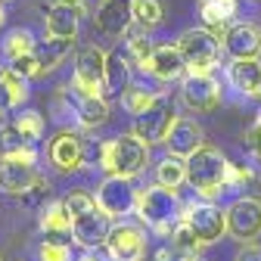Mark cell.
Instances as JSON below:
<instances>
[{"mask_svg": "<svg viewBox=\"0 0 261 261\" xmlns=\"http://www.w3.org/2000/svg\"><path fill=\"white\" fill-rule=\"evenodd\" d=\"M0 162H25V165H38V152L16 124L0 127Z\"/></svg>", "mask_w": 261, "mask_h": 261, "instance_id": "obj_20", "label": "cell"}, {"mask_svg": "<svg viewBox=\"0 0 261 261\" xmlns=\"http://www.w3.org/2000/svg\"><path fill=\"white\" fill-rule=\"evenodd\" d=\"M146 165H149V143L140 140L134 130L100 143V168L106 174H121L134 180L137 174L146 171Z\"/></svg>", "mask_w": 261, "mask_h": 261, "instance_id": "obj_3", "label": "cell"}, {"mask_svg": "<svg viewBox=\"0 0 261 261\" xmlns=\"http://www.w3.org/2000/svg\"><path fill=\"white\" fill-rule=\"evenodd\" d=\"M230 165L233 162L227 159L218 146H199L193 155H187V184L196 190V196L202 199H218L221 193H230Z\"/></svg>", "mask_w": 261, "mask_h": 261, "instance_id": "obj_1", "label": "cell"}, {"mask_svg": "<svg viewBox=\"0 0 261 261\" xmlns=\"http://www.w3.org/2000/svg\"><path fill=\"white\" fill-rule=\"evenodd\" d=\"M171 252H174V249H159V252H155V261H171Z\"/></svg>", "mask_w": 261, "mask_h": 261, "instance_id": "obj_43", "label": "cell"}, {"mask_svg": "<svg viewBox=\"0 0 261 261\" xmlns=\"http://www.w3.org/2000/svg\"><path fill=\"white\" fill-rule=\"evenodd\" d=\"M96 205H100L112 221L115 218H124L134 212L137 205V190L130 184V177H121V174H106V180L96 187Z\"/></svg>", "mask_w": 261, "mask_h": 261, "instance_id": "obj_12", "label": "cell"}, {"mask_svg": "<svg viewBox=\"0 0 261 261\" xmlns=\"http://www.w3.org/2000/svg\"><path fill=\"white\" fill-rule=\"evenodd\" d=\"M22 134L31 140V143H38L41 137H44V115L38 112V109H22L19 115H16V121H13Z\"/></svg>", "mask_w": 261, "mask_h": 261, "instance_id": "obj_34", "label": "cell"}, {"mask_svg": "<svg viewBox=\"0 0 261 261\" xmlns=\"http://www.w3.org/2000/svg\"><path fill=\"white\" fill-rule=\"evenodd\" d=\"M202 143H205V130H202V124L193 121V118H180V115H177V121L171 124L168 137H165V149H168L171 155H180V159L193 155Z\"/></svg>", "mask_w": 261, "mask_h": 261, "instance_id": "obj_19", "label": "cell"}, {"mask_svg": "<svg viewBox=\"0 0 261 261\" xmlns=\"http://www.w3.org/2000/svg\"><path fill=\"white\" fill-rule=\"evenodd\" d=\"M227 233L240 243H255L261 237V199L258 196H237L227 205Z\"/></svg>", "mask_w": 261, "mask_h": 261, "instance_id": "obj_9", "label": "cell"}, {"mask_svg": "<svg viewBox=\"0 0 261 261\" xmlns=\"http://www.w3.org/2000/svg\"><path fill=\"white\" fill-rule=\"evenodd\" d=\"M258 4H261V0H258Z\"/></svg>", "mask_w": 261, "mask_h": 261, "instance_id": "obj_48", "label": "cell"}, {"mask_svg": "<svg viewBox=\"0 0 261 261\" xmlns=\"http://www.w3.org/2000/svg\"><path fill=\"white\" fill-rule=\"evenodd\" d=\"M38 224H41V233H44L47 240H59V243H65V240L72 237V224H75V218H72L69 208H65V202L59 199V202H50V205L41 208Z\"/></svg>", "mask_w": 261, "mask_h": 261, "instance_id": "obj_21", "label": "cell"}, {"mask_svg": "<svg viewBox=\"0 0 261 261\" xmlns=\"http://www.w3.org/2000/svg\"><path fill=\"white\" fill-rule=\"evenodd\" d=\"M10 65H13V69H16L19 75H25L28 81H35V78H44V69H41V62H38V56H35V53H28V56H19V59H13Z\"/></svg>", "mask_w": 261, "mask_h": 261, "instance_id": "obj_38", "label": "cell"}, {"mask_svg": "<svg viewBox=\"0 0 261 261\" xmlns=\"http://www.w3.org/2000/svg\"><path fill=\"white\" fill-rule=\"evenodd\" d=\"M130 69H134V65H130L124 50H112L106 56V96H112V93L121 96L130 87Z\"/></svg>", "mask_w": 261, "mask_h": 261, "instance_id": "obj_25", "label": "cell"}, {"mask_svg": "<svg viewBox=\"0 0 261 261\" xmlns=\"http://www.w3.org/2000/svg\"><path fill=\"white\" fill-rule=\"evenodd\" d=\"M47 159H50V165L59 171V174H72L78 168H84V162H87V143L81 134H75L72 127H62L53 134L50 146H47Z\"/></svg>", "mask_w": 261, "mask_h": 261, "instance_id": "obj_10", "label": "cell"}, {"mask_svg": "<svg viewBox=\"0 0 261 261\" xmlns=\"http://www.w3.org/2000/svg\"><path fill=\"white\" fill-rule=\"evenodd\" d=\"M227 90H233L240 100H252L258 96V84H261V62L258 59H233L224 72Z\"/></svg>", "mask_w": 261, "mask_h": 261, "instance_id": "obj_18", "label": "cell"}, {"mask_svg": "<svg viewBox=\"0 0 261 261\" xmlns=\"http://www.w3.org/2000/svg\"><path fill=\"white\" fill-rule=\"evenodd\" d=\"M62 202H65V208L72 212V218H78V215L96 208V196L87 193V190H69V193L62 196Z\"/></svg>", "mask_w": 261, "mask_h": 261, "instance_id": "obj_36", "label": "cell"}, {"mask_svg": "<svg viewBox=\"0 0 261 261\" xmlns=\"http://www.w3.org/2000/svg\"><path fill=\"white\" fill-rule=\"evenodd\" d=\"M184 261H202L199 255H184Z\"/></svg>", "mask_w": 261, "mask_h": 261, "instance_id": "obj_45", "label": "cell"}, {"mask_svg": "<svg viewBox=\"0 0 261 261\" xmlns=\"http://www.w3.org/2000/svg\"><path fill=\"white\" fill-rule=\"evenodd\" d=\"M184 221L193 227L196 240L202 246H212L227 233V208H221L208 199L196 202V205H184Z\"/></svg>", "mask_w": 261, "mask_h": 261, "instance_id": "obj_11", "label": "cell"}, {"mask_svg": "<svg viewBox=\"0 0 261 261\" xmlns=\"http://www.w3.org/2000/svg\"><path fill=\"white\" fill-rule=\"evenodd\" d=\"M100 35L106 38H127V31L134 28V0H100L93 16Z\"/></svg>", "mask_w": 261, "mask_h": 261, "instance_id": "obj_14", "label": "cell"}, {"mask_svg": "<svg viewBox=\"0 0 261 261\" xmlns=\"http://www.w3.org/2000/svg\"><path fill=\"white\" fill-rule=\"evenodd\" d=\"M155 184L168 187V190H180V187L187 184V159L168 152V155L155 165Z\"/></svg>", "mask_w": 261, "mask_h": 261, "instance_id": "obj_27", "label": "cell"}, {"mask_svg": "<svg viewBox=\"0 0 261 261\" xmlns=\"http://www.w3.org/2000/svg\"><path fill=\"white\" fill-rule=\"evenodd\" d=\"M106 50L100 47H84L75 59V72H72V87L81 93L93 96H106Z\"/></svg>", "mask_w": 261, "mask_h": 261, "instance_id": "obj_8", "label": "cell"}, {"mask_svg": "<svg viewBox=\"0 0 261 261\" xmlns=\"http://www.w3.org/2000/svg\"><path fill=\"white\" fill-rule=\"evenodd\" d=\"M38 261H72L69 243H59V240H44L38 246Z\"/></svg>", "mask_w": 261, "mask_h": 261, "instance_id": "obj_37", "label": "cell"}, {"mask_svg": "<svg viewBox=\"0 0 261 261\" xmlns=\"http://www.w3.org/2000/svg\"><path fill=\"white\" fill-rule=\"evenodd\" d=\"M78 261H106V258L100 255V249H84V252L78 255Z\"/></svg>", "mask_w": 261, "mask_h": 261, "instance_id": "obj_42", "label": "cell"}, {"mask_svg": "<svg viewBox=\"0 0 261 261\" xmlns=\"http://www.w3.org/2000/svg\"><path fill=\"white\" fill-rule=\"evenodd\" d=\"M152 100H155V90H149V87H143V84H130V87L121 93V106H124L130 115H140Z\"/></svg>", "mask_w": 261, "mask_h": 261, "instance_id": "obj_33", "label": "cell"}, {"mask_svg": "<svg viewBox=\"0 0 261 261\" xmlns=\"http://www.w3.org/2000/svg\"><path fill=\"white\" fill-rule=\"evenodd\" d=\"M59 4L72 7V10H78V16H87V0H59Z\"/></svg>", "mask_w": 261, "mask_h": 261, "instance_id": "obj_41", "label": "cell"}, {"mask_svg": "<svg viewBox=\"0 0 261 261\" xmlns=\"http://www.w3.org/2000/svg\"><path fill=\"white\" fill-rule=\"evenodd\" d=\"M221 100H224V87L215 78V72L180 78V103L190 112H215L221 106Z\"/></svg>", "mask_w": 261, "mask_h": 261, "instance_id": "obj_7", "label": "cell"}, {"mask_svg": "<svg viewBox=\"0 0 261 261\" xmlns=\"http://www.w3.org/2000/svg\"><path fill=\"white\" fill-rule=\"evenodd\" d=\"M106 255L112 261H143L146 258V233L134 224H112L109 240H106Z\"/></svg>", "mask_w": 261, "mask_h": 261, "instance_id": "obj_13", "label": "cell"}, {"mask_svg": "<svg viewBox=\"0 0 261 261\" xmlns=\"http://www.w3.org/2000/svg\"><path fill=\"white\" fill-rule=\"evenodd\" d=\"M41 174L35 171V165L25 162H0V193L7 196H22Z\"/></svg>", "mask_w": 261, "mask_h": 261, "instance_id": "obj_22", "label": "cell"}, {"mask_svg": "<svg viewBox=\"0 0 261 261\" xmlns=\"http://www.w3.org/2000/svg\"><path fill=\"white\" fill-rule=\"evenodd\" d=\"M221 47L230 59H258L261 56V25L230 22L221 35Z\"/></svg>", "mask_w": 261, "mask_h": 261, "instance_id": "obj_15", "label": "cell"}, {"mask_svg": "<svg viewBox=\"0 0 261 261\" xmlns=\"http://www.w3.org/2000/svg\"><path fill=\"white\" fill-rule=\"evenodd\" d=\"M134 212H137V218L149 227L155 237H171L174 224L184 218V202L177 199V190L152 184L146 190H137Z\"/></svg>", "mask_w": 261, "mask_h": 261, "instance_id": "obj_2", "label": "cell"}, {"mask_svg": "<svg viewBox=\"0 0 261 261\" xmlns=\"http://www.w3.org/2000/svg\"><path fill=\"white\" fill-rule=\"evenodd\" d=\"M143 75H152L155 81H180L187 75V59L180 53L177 44H155V50L149 53L146 65H143Z\"/></svg>", "mask_w": 261, "mask_h": 261, "instance_id": "obj_17", "label": "cell"}, {"mask_svg": "<svg viewBox=\"0 0 261 261\" xmlns=\"http://www.w3.org/2000/svg\"><path fill=\"white\" fill-rule=\"evenodd\" d=\"M162 19H165V10L159 0H134V28L152 31L162 25Z\"/></svg>", "mask_w": 261, "mask_h": 261, "instance_id": "obj_30", "label": "cell"}, {"mask_svg": "<svg viewBox=\"0 0 261 261\" xmlns=\"http://www.w3.org/2000/svg\"><path fill=\"white\" fill-rule=\"evenodd\" d=\"M246 149L261 162V118H255V121H252V127L246 130Z\"/></svg>", "mask_w": 261, "mask_h": 261, "instance_id": "obj_39", "label": "cell"}, {"mask_svg": "<svg viewBox=\"0 0 261 261\" xmlns=\"http://www.w3.org/2000/svg\"><path fill=\"white\" fill-rule=\"evenodd\" d=\"M72 38H53V35H47L44 41H38V47H35V56H38V62H41V69H44V75H50V72H56L59 65L65 62V56L72 53Z\"/></svg>", "mask_w": 261, "mask_h": 261, "instance_id": "obj_24", "label": "cell"}, {"mask_svg": "<svg viewBox=\"0 0 261 261\" xmlns=\"http://www.w3.org/2000/svg\"><path fill=\"white\" fill-rule=\"evenodd\" d=\"M50 180L47 177H38L35 184H31L22 196H19V199H22V205H28V208H35V212H41L44 205H47V199H50Z\"/></svg>", "mask_w": 261, "mask_h": 261, "instance_id": "obj_35", "label": "cell"}, {"mask_svg": "<svg viewBox=\"0 0 261 261\" xmlns=\"http://www.w3.org/2000/svg\"><path fill=\"white\" fill-rule=\"evenodd\" d=\"M187 59V75H202V72H215V65L221 59V38L212 28H187L184 35L174 41Z\"/></svg>", "mask_w": 261, "mask_h": 261, "instance_id": "obj_5", "label": "cell"}, {"mask_svg": "<svg viewBox=\"0 0 261 261\" xmlns=\"http://www.w3.org/2000/svg\"><path fill=\"white\" fill-rule=\"evenodd\" d=\"M109 230H112V218L96 205V208H90V212L75 218L72 243H78L81 249H103L106 240H109Z\"/></svg>", "mask_w": 261, "mask_h": 261, "instance_id": "obj_16", "label": "cell"}, {"mask_svg": "<svg viewBox=\"0 0 261 261\" xmlns=\"http://www.w3.org/2000/svg\"><path fill=\"white\" fill-rule=\"evenodd\" d=\"M35 47H38V41H35V35H31L28 28H13V31H7V38H4V56H7V62L35 53Z\"/></svg>", "mask_w": 261, "mask_h": 261, "instance_id": "obj_28", "label": "cell"}, {"mask_svg": "<svg viewBox=\"0 0 261 261\" xmlns=\"http://www.w3.org/2000/svg\"><path fill=\"white\" fill-rule=\"evenodd\" d=\"M199 4H208V0H199Z\"/></svg>", "mask_w": 261, "mask_h": 261, "instance_id": "obj_47", "label": "cell"}, {"mask_svg": "<svg viewBox=\"0 0 261 261\" xmlns=\"http://www.w3.org/2000/svg\"><path fill=\"white\" fill-rule=\"evenodd\" d=\"M171 249L174 252H180V255H196V252H199L202 249V243L199 240H196V233H193V227L180 218L177 224H174V230H171Z\"/></svg>", "mask_w": 261, "mask_h": 261, "instance_id": "obj_32", "label": "cell"}, {"mask_svg": "<svg viewBox=\"0 0 261 261\" xmlns=\"http://www.w3.org/2000/svg\"><path fill=\"white\" fill-rule=\"evenodd\" d=\"M4 22H7V10H4V4H0V28H4Z\"/></svg>", "mask_w": 261, "mask_h": 261, "instance_id": "obj_44", "label": "cell"}, {"mask_svg": "<svg viewBox=\"0 0 261 261\" xmlns=\"http://www.w3.org/2000/svg\"><path fill=\"white\" fill-rule=\"evenodd\" d=\"M4 90H7L10 109H22V103L28 100V78L19 75L13 65H7V72H4Z\"/></svg>", "mask_w": 261, "mask_h": 261, "instance_id": "obj_31", "label": "cell"}, {"mask_svg": "<svg viewBox=\"0 0 261 261\" xmlns=\"http://www.w3.org/2000/svg\"><path fill=\"white\" fill-rule=\"evenodd\" d=\"M149 31H134V35H130L127 31V44H124V53H127V59H130V65H134V69H140L143 72V65H146V59H149V53L155 50V44L146 38Z\"/></svg>", "mask_w": 261, "mask_h": 261, "instance_id": "obj_29", "label": "cell"}, {"mask_svg": "<svg viewBox=\"0 0 261 261\" xmlns=\"http://www.w3.org/2000/svg\"><path fill=\"white\" fill-rule=\"evenodd\" d=\"M0 261H4V258H0Z\"/></svg>", "mask_w": 261, "mask_h": 261, "instance_id": "obj_49", "label": "cell"}, {"mask_svg": "<svg viewBox=\"0 0 261 261\" xmlns=\"http://www.w3.org/2000/svg\"><path fill=\"white\" fill-rule=\"evenodd\" d=\"M53 118L56 121H75L78 127H100L109 121V103L106 96H93V93H81L72 84L59 87L56 100H53Z\"/></svg>", "mask_w": 261, "mask_h": 261, "instance_id": "obj_4", "label": "cell"}, {"mask_svg": "<svg viewBox=\"0 0 261 261\" xmlns=\"http://www.w3.org/2000/svg\"><path fill=\"white\" fill-rule=\"evenodd\" d=\"M174 121H177V112H174V106L168 100V93H155V100L140 115H134L130 130L152 146V143H165V137H168V130H171Z\"/></svg>", "mask_w": 261, "mask_h": 261, "instance_id": "obj_6", "label": "cell"}, {"mask_svg": "<svg viewBox=\"0 0 261 261\" xmlns=\"http://www.w3.org/2000/svg\"><path fill=\"white\" fill-rule=\"evenodd\" d=\"M78 25H81V16H78V10H72V7H65V4H56L47 10V16H44V31L47 35H53V38H78Z\"/></svg>", "mask_w": 261, "mask_h": 261, "instance_id": "obj_23", "label": "cell"}, {"mask_svg": "<svg viewBox=\"0 0 261 261\" xmlns=\"http://www.w3.org/2000/svg\"><path fill=\"white\" fill-rule=\"evenodd\" d=\"M237 261H261V246L258 243H243V249L237 252Z\"/></svg>", "mask_w": 261, "mask_h": 261, "instance_id": "obj_40", "label": "cell"}, {"mask_svg": "<svg viewBox=\"0 0 261 261\" xmlns=\"http://www.w3.org/2000/svg\"><path fill=\"white\" fill-rule=\"evenodd\" d=\"M258 100H261V84H258Z\"/></svg>", "mask_w": 261, "mask_h": 261, "instance_id": "obj_46", "label": "cell"}, {"mask_svg": "<svg viewBox=\"0 0 261 261\" xmlns=\"http://www.w3.org/2000/svg\"><path fill=\"white\" fill-rule=\"evenodd\" d=\"M237 10H240V0H208V4H199V16H202L205 28H212L218 38L233 22Z\"/></svg>", "mask_w": 261, "mask_h": 261, "instance_id": "obj_26", "label": "cell"}]
</instances>
